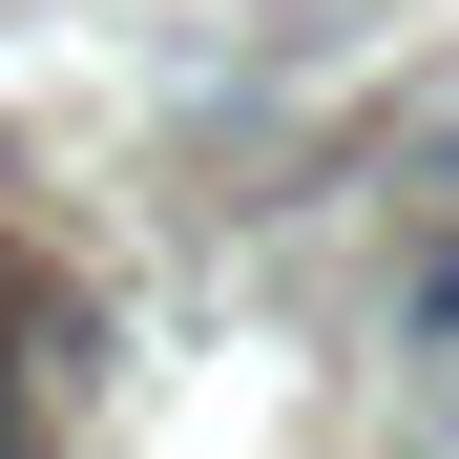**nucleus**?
Returning a JSON list of instances; mask_svg holds the SVG:
<instances>
[{"label":"nucleus","mask_w":459,"mask_h":459,"mask_svg":"<svg viewBox=\"0 0 459 459\" xmlns=\"http://www.w3.org/2000/svg\"><path fill=\"white\" fill-rule=\"evenodd\" d=\"M0 459H22V397H0Z\"/></svg>","instance_id":"1"}]
</instances>
